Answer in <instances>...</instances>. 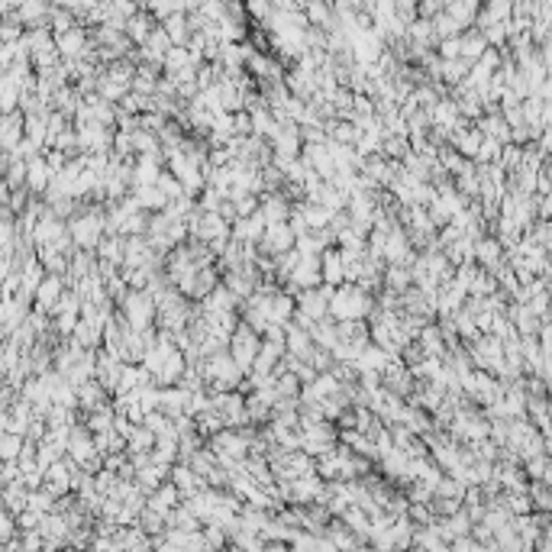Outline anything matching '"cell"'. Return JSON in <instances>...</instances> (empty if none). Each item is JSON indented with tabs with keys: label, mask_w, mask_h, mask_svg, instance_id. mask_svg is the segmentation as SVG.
I'll list each match as a JSON object with an SVG mask.
<instances>
[{
	"label": "cell",
	"mask_w": 552,
	"mask_h": 552,
	"mask_svg": "<svg viewBox=\"0 0 552 552\" xmlns=\"http://www.w3.org/2000/svg\"><path fill=\"white\" fill-rule=\"evenodd\" d=\"M326 310H333V317H336V320H343V323H355L359 317H365L368 310H372V300L365 298V291H362V288H355V284H345V288L333 291Z\"/></svg>",
	"instance_id": "obj_1"
},
{
	"label": "cell",
	"mask_w": 552,
	"mask_h": 552,
	"mask_svg": "<svg viewBox=\"0 0 552 552\" xmlns=\"http://www.w3.org/2000/svg\"><path fill=\"white\" fill-rule=\"evenodd\" d=\"M259 336H255L249 326H236V336H233V343H230V359L236 362V368L239 372H252V362H255V355H259Z\"/></svg>",
	"instance_id": "obj_2"
},
{
	"label": "cell",
	"mask_w": 552,
	"mask_h": 552,
	"mask_svg": "<svg viewBox=\"0 0 552 552\" xmlns=\"http://www.w3.org/2000/svg\"><path fill=\"white\" fill-rule=\"evenodd\" d=\"M152 310H155V300L149 298V291H133L126 298V317H130L133 330H146L149 320H152Z\"/></svg>",
	"instance_id": "obj_3"
},
{
	"label": "cell",
	"mask_w": 552,
	"mask_h": 552,
	"mask_svg": "<svg viewBox=\"0 0 552 552\" xmlns=\"http://www.w3.org/2000/svg\"><path fill=\"white\" fill-rule=\"evenodd\" d=\"M262 245L275 255H284L294 245L291 226H288V223H271V226H265V233H262Z\"/></svg>",
	"instance_id": "obj_4"
},
{
	"label": "cell",
	"mask_w": 552,
	"mask_h": 552,
	"mask_svg": "<svg viewBox=\"0 0 552 552\" xmlns=\"http://www.w3.org/2000/svg\"><path fill=\"white\" fill-rule=\"evenodd\" d=\"M245 446H249V443H245L243 436H236V433H230V429H226V433H220V436H214V449L220 455H230V453L233 455H243Z\"/></svg>",
	"instance_id": "obj_5"
},
{
	"label": "cell",
	"mask_w": 552,
	"mask_h": 552,
	"mask_svg": "<svg viewBox=\"0 0 552 552\" xmlns=\"http://www.w3.org/2000/svg\"><path fill=\"white\" fill-rule=\"evenodd\" d=\"M288 214H291V210H288V204H284L281 197H265V204H262V220L269 223H284L288 220Z\"/></svg>",
	"instance_id": "obj_6"
},
{
	"label": "cell",
	"mask_w": 552,
	"mask_h": 552,
	"mask_svg": "<svg viewBox=\"0 0 552 552\" xmlns=\"http://www.w3.org/2000/svg\"><path fill=\"white\" fill-rule=\"evenodd\" d=\"M453 142H455V146H459L465 155H475L478 146H482V133H478V130H455Z\"/></svg>",
	"instance_id": "obj_7"
},
{
	"label": "cell",
	"mask_w": 552,
	"mask_h": 552,
	"mask_svg": "<svg viewBox=\"0 0 552 552\" xmlns=\"http://www.w3.org/2000/svg\"><path fill=\"white\" fill-rule=\"evenodd\" d=\"M175 501H178L175 484H168V488H159V491H155V498H152V514H168L171 507H175Z\"/></svg>",
	"instance_id": "obj_8"
},
{
	"label": "cell",
	"mask_w": 552,
	"mask_h": 552,
	"mask_svg": "<svg viewBox=\"0 0 552 552\" xmlns=\"http://www.w3.org/2000/svg\"><path fill=\"white\" fill-rule=\"evenodd\" d=\"M161 30H165V36H168L171 46H178V42H184V39H188V23H184L181 13H175L171 20H165V26H161Z\"/></svg>",
	"instance_id": "obj_9"
},
{
	"label": "cell",
	"mask_w": 552,
	"mask_h": 552,
	"mask_svg": "<svg viewBox=\"0 0 552 552\" xmlns=\"http://www.w3.org/2000/svg\"><path fill=\"white\" fill-rule=\"evenodd\" d=\"M288 349L294 352V359L298 355H310V336L304 330H298V326H288Z\"/></svg>",
	"instance_id": "obj_10"
},
{
	"label": "cell",
	"mask_w": 552,
	"mask_h": 552,
	"mask_svg": "<svg viewBox=\"0 0 552 552\" xmlns=\"http://www.w3.org/2000/svg\"><path fill=\"white\" fill-rule=\"evenodd\" d=\"M455 116H459V107H455L453 100H436V107H433V120L443 123L446 130L455 126Z\"/></svg>",
	"instance_id": "obj_11"
},
{
	"label": "cell",
	"mask_w": 552,
	"mask_h": 552,
	"mask_svg": "<svg viewBox=\"0 0 552 552\" xmlns=\"http://www.w3.org/2000/svg\"><path fill=\"white\" fill-rule=\"evenodd\" d=\"M475 255L482 262H488V265H494L501 259V243L498 239H482V243H475Z\"/></svg>",
	"instance_id": "obj_12"
},
{
	"label": "cell",
	"mask_w": 552,
	"mask_h": 552,
	"mask_svg": "<svg viewBox=\"0 0 552 552\" xmlns=\"http://www.w3.org/2000/svg\"><path fill=\"white\" fill-rule=\"evenodd\" d=\"M81 42H85V32L71 30L68 36H61L59 46H61V52H65V55H78V52H81Z\"/></svg>",
	"instance_id": "obj_13"
},
{
	"label": "cell",
	"mask_w": 552,
	"mask_h": 552,
	"mask_svg": "<svg viewBox=\"0 0 552 552\" xmlns=\"http://www.w3.org/2000/svg\"><path fill=\"white\" fill-rule=\"evenodd\" d=\"M149 26H152V23H149L146 16H139V20H130V23H126V30H130V36H133V39H139V42L146 46L149 32H152V30H149Z\"/></svg>",
	"instance_id": "obj_14"
},
{
	"label": "cell",
	"mask_w": 552,
	"mask_h": 552,
	"mask_svg": "<svg viewBox=\"0 0 552 552\" xmlns=\"http://www.w3.org/2000/svg\"><path fill=\"white\" fill-rule=\"evenodd\" d=\"M130 439H133V443H130V449H142V453H146V449H152V433H149V429L146 427H142V429H133V433H130Z\"/></svg>",
	"instance_id": "obj_15"
},
{
	"label": "cell",
	"mask_w": 552,
	"mask_h": 552,
	"mask_svg": "<svg viewBox=\"0 0 552 552\" xmlns=\"http://www.w3.org/2000/svg\"><path fill=\"white\" fill-rule=\"evenodd\" d=\"M410 278H414V275H410V271H404V269H398V265L388 271V284H391L394 291H404L407 284H410Z\"/></svg>",
	"instance_id": "obj_16"
},
{
	"label": "cell",
	"mask_w": 552,
	"mask_h": 552,
	"mask_svg": "<svg viewBox=\"0 0 552 552\" xmlns=\"http://www.w3.org/2000/svg\"><path fill=\"white\" fill-rule=\"evenodd\" d=\"M459 49H462V39H459V36L443 39V46H439V55H443L446 61H455V59H459Z\"/></svg>",
	"instance_id": "obj_17"
},
{
	"label": "cell",
	"mask_w": 552,
	"mask_h": 552,
	"mask_svg": "<svg viewBox=\"0 0 552 552\" xmlns=\"http://www.w3.org/2000/svg\"><path fill=\"white\" fill-rule=\"evenodd\" d=\"M465 71H468V61H462V59L446 61L443 65V75L449 78V81H459V75H465Z\"/></svg>",
	"instance_id": "obj_18"
},
{
	"label": "cell",
	"mask_w": 552,
	"mask_h": 552,
	"mask_svg": "<svg viewBox=\"0 0 552 552\" xmlns=\"http://www.w3.org/2000/svg\"><path fill=\"white\" fill-rule=\"evenodd\" d=\"M59 291H61V284L55 281V278H49V281L39 288V300H42V304H52V300L59 298Z\"/></svg>",
	"instance_id": "obj_19"
},
{
	"label": "cell",
	"mask_w": 552,
	"mask_h": 552,
	"mask_svg": "<svg viewBox=\"0 0 552 552\" xmlns=\"http://www.w3.org/2000/svg\"><path fill=\"white\" fill-rule=\"evenodd\" d=\"M46 175H49V168H46V161H42V159L30 165V181L36 184V188H42V184H46Z\"/></svg>",
	"instance_id": "obj_20"
},
{
	"label": "cell",
	"mask_w": 552,
	"mask_h": 552,
	"mask_svg": "<svg viewBox=\"0 0 552 552\" xmlns=\"http://www.w3.org/2000/svg\"><path fill=\"white\" fill-rule=\"evenodd\" d=\"M100 252L107 255V262H120V255H123L120 239H104V245H100Z\"/></svg>",
	"instance_id": "obj_21"
},
{
	"label": "cell",
	"mask_w": 552,
	"mask_h": 552,
	"mask_svg": "<svg viewBox=\"0 0 552 552\" xmlns=\"http://www.w3.org/2000/svg\"><path fill=\"white\" fill-rule=\"evenodd\" d=\"M275 391L284 394V398H288V394H298V375H284L281 381H275Z\"/></svg>",
	"instance_id": "obj_22"
},
{
	"label": "cell",
	"mask_w": 552,
	"mask_h": 552,
	"mask_svg": "<svg viewBox=\"0 0 552 552\" xmlns=\"http://www.w3.org/2000/svg\"><path fill=\"white\" fill-rule=\"evenodd\" d=\"M494 152H501V142H494V139H484L482 146H478V152H475V159H482V161H488V159H494Z\"/></svg>",
	"instance_id": "obj_23"
}]
</instances>
